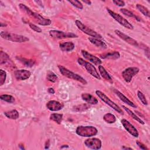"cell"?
<instances>
[{"label":"cell","instance_id":"6da1fadb","mask_svg":"<svg viewBox=\"0 0 150 150\" xmlns=\"http://www.w3.org/2000/svg\"><path fill=\"white\" fill-rule=\"evenodd\" d=\"M19 7L22 11H24L29 16H30L32 19L33 18L34 21L38 24L42 26H48L51 24L52 21L50 19H46L40 14L37 13L35 12H33L29 8H28L25 4H19Z\"/></svg>","mask_w":150,"mask_h":150},{"label":"cell","instance_id":"7a4b0ae2","mask_svg":"<svg viewBox=\"0 0 150 150\" xmlns=\"http://www.w3.org/2000/svg\"><path fill=\"white\" fill-rule=\"evenodd\" d=\"M0 36L4 39L14 42L22 43L29 40V38L26 36L15 34L13 33H10L6 31H1L0 33Z\"/></svg>","mask_w":150,"mask_h":150},{"label":"cell","instance_id":"3957f363","mask_svg":"<svg viewBox=\"0 0 150 150\" xmlns=\"http://www.w3.org/2000/svg\"><path fill=\"white\" fill-rule=\"evenodd\" d=\"M58 68L60 70V72L61 73V74L63 76H64L69 79L77 81L83 84H87V81L83 77H82L81 76L73 73V71L69 70V69H67V68H66L65 67H64L63 66L59 65Z\"/></svg>","mask_w":150,"mask_h":150},{"label":"cell","instance_id":"277c9868","mask_svg":"<svg viewBox=\"0 0 150 150\" xmlns=\"http://www.w3.org/2000/svg\"><path fill=\"white\" fill-rule=\"evenodd\" d=\"M76 134L83 137H90L97 134V129L93 126H79L76 129Z\"/></svg>","mask_w":150,"mask_h":150},{"label":"cell","instance_id":"5b68a950","mask_svg":"<svg viewBox=\"0 0 150 150\" xmlns=\"http://www.w3.org/2000/svg\"><path fill=\"white\" fill-rule=\"evenodd\" d=\"M96 94H97V96L103 101L104 102L105 104H107V105H108L110 107H111L112 109H114L115 111H117V112H118L120 114H123V111L122 110V109L117 104H115L114 101H112V100H111L109 97H108L104 93H103L102 91H100V90H96Z\"/></svg>","mask_w":150,"mask_h":150},{"label":"cell","instance_id":"8992f818","mask_svg":"<svg viewBox=\"0 0 150 150\" xmlns=\"http://www.w3.org/2000/svg\"><path fill=\"white\" fill-rule=\"evenodd\" d=\"M77 62L80 66L84 67L87 70V71L89 74H90L92 76L96 78L97 79H98V80L101 79L100 74L97 72L96 67L94 66L93 64H92L90 62L85 61L84 59L80 57L77 59Z\"/></svg>","mask_w":150,"mask_h":150},{"label":"cell","instance_id":"52a82bcc","mask_svg":"<svg viewBox=\"0 0 150 150\" xmlns=\"http://www.w3.org/2000/svg\"><path fill=\"white\" fill-rule=\"evenodd\" d=\"M107 11L108 14L115 21H116L117 22H118L121 25H122L124 27H125L128 29H130V30H132L134 29L133 25L131 23H130L126 19H125L124 17L121 16L120 14L114 12V11H111V9H110L108 8H107Z\"/></svg>","mask_w":150,"mask_h":150},{"label":"cell","instance_id":"ba28073f","mask_svg":"<svg viewBox=\"0 0 150 150\" xmlns=\"http://www.w3.org/2000/svg\"><path fill=\"white\" fill-rule=\"evenodd\" d=\"M75 24L77 26V27L80 30H81L83 32H84V33H86L93 38H97V39H98L100 40L103 39V36L101 35H100L99 33H98L94 30H93V29L89 28L88 27H87V26H86L79 20H76Z\"/></svg>","mask_w":150,"mask_h":150},{"label":"cell","instance_id":"9c48e42d","mask_svg":"<svg viewBox=\"0 0 150 150\" xmlns=\"http://www.w3.org/2000/svg\"><path fill=\"white\" fill-rule=\"evenodd\" d=\"M50 36L56 39H63L67 38H78V36L71 32H64L63 31L56 30H51L49 31Z\"/></svg>","mask_w":150,"mask_h":150},{"label":"cell","instance_id":"30bf717a","mask_svg":"<svg viewBox=\"0 0 150 150\" xmlns=\"http://www.w3.org/2000/svg\"><path fill=\"white\" fill-rule=\"evenodd\" d=\"M139 71L137 67H129L125 69L122 72V76L127 83H129L132 80V77L135 76Z\"/></svg>","mask_w":150,"mask_h":150},{"label":"cell","instance_id":"8fae6325","mask_svg":"<svg viewBox=\"0 0 150 150\" xmlns=\"http://www.w3.org/2000/svg\"><path fill=\"white\" fill-rule=\"evenodd\" d=\"M85 145L92 149L97 150L100 149L101 148V141L97 138H88L84 141Z\"/></svg>","mask_w":150,"mask_h":150},{"label":"cell","instance_id":"7c38bea8","mask_svg":"<svg viewBox=\"0 0 150 150\" xmlns=\"http://www.w3.org/2000/svg\"><path fill=\"white\" fill-rule=\"evenodd\" d=\"M121 122L122 125H123L124 128L128 131L132 136L134 137L137 138L139 135L138 130L136 129V128L131 124L130 122H129L128 120L125 119H122L121 121Z\"/></svg>","mask_w":150,"mask_h":150},{"label":"cell","instance_id":"4fadbf2b","mask_svg":"<svg viewBox=\"0 0 150 150\" xmlns=\"http://www.w3.org/2000/svg\"><path fill=\"white\" fill-rule=\"evenodd\" d=\"M114 32L120 39H122L125 42L129 44L130 45H132L134 46H137V47L138 46V43L134 39L129 37V36L125 35V33H124L123 32H122L118 30H115Z\"/></svg>","mask_w":150,"mask_h":150},{"label":"cell","instance_id":"5bb4252c","mask_svg":"<svg viewBox=\"0 0 150 150\" xmlns=\"http://www.w3.org/2000/svg\"><path fill=\"white\" fill-rule=\"evenodd\" d=\"M81 54L83 55V56L84 57V59H86V60L91 62L92 63H94V64L97 65V66L100 65L102 63V62L100 59L89 53L86 50H81Z\"/></svg>","mask_w":150,"mask_h":150},{"label":"cell","instance_id":"9a60e30c","mask_svg":"<svg viewBox=\"0 0 150 150\" xmlns=\"http://www.w3.org/2000/svg\"><path fill=\"white\" fill-rule=\"evenodd\" d=\"M46 106L47 108L51 111H57L62 110L64 105L57 101L50 100L46 103Z\"/></svg>","mask_w":150,"mask_h":150},{"label":"cell","instance_id":"2e32d148","mask_svg":"<svg viewBox=\"0 0 150 150\" xmlns=\"http://www.w3.org/2000/svg\"><path fill=\"white\" fill-rule=\"evenodd\" d=\"M14 75L18 80H25L30 77L31 73L29 70L21 69L15 70L14 71Z\"/></svg>","mask_w":150,"mask_h":150},{"label":"cell","instance_id":"e0dca14e","mask_svg":"<svg viewBox=\"0 0 150 150\" xmlns=\"http://www.w3.org/2000/svg\"><path fill=\"white\" fill-rule=\"evenodd\" d=\"M114 93L118 97V98L122 101H123L124 103H126L127 104H128V105L133 107V108H137V106L133 103L132 102L131 100H129L127 97H125L122 93H121L120 91L116 90V89H114Z\"/></svg>","mask_w":150,"mask_h":150},{"label":"cell","instance_id":"ac0fdd59","mask_svg":"<svg viewBox=\"0 0 150 150\" xmlns=\"http://www.w3.org/2000/svg\"><path fill=\"white\" fill-rule=\"evenodd\" d=\"M120 57V53L117 51H112L110 52L104 53L100 55V57L103 59H112V60H116L118 59Z\"/></svg>","mask_w":150,"mask_h":150},{"label":"cell","instance_id":"d6986e66","mask_svg":"<svg viewBox=\"0 0 150 150\" xmlns=\"http://www.w3.org/2000/svg\"><path fill=\"white\" fill-rule=\"evenodd\" d=\"M81 98L84 101L90 104H97L98 103V100L89 93H83Z\"/></svg>","mask_w":150,"mask_h":150},{"label":"cell","instance_id":"ffe728a7","mask_svg":"<svg viewBox=\"0 0 150 150\" xmlns=\"http://www.w3.org/2000/svg\"><path fill=\"white\" fill-rule=\"evenodd\" d=\"M59 47L61 50L63 52H70L74 49V44L71 42H65L60 43Z\"/></svg>","mask_w":150,"mask_h":150},{"label":"cell","instance_id":"44dd1931","mask_svg":"<svg viewBox=\"0 0 150 150\" xmlns=\"http://www.w3.org/2000/svg\"><path fill=\"white\" fill-rule=\"evenodd\" d=\"M88 39L90 42L91 43L96 46L97 47H100L102 49H106L107 47V45L103 41H101L100 39L94 38L93 37L88 38Z\"/></svg>","mask_w":150,"mask_h":150},{"label":"cell","instance_id":"7402d4cb","mask_svg":"<svg viewBox=\"0 0 150 150\" xmlns=\"http://www.w3.org/2000/svg\"><path fill=\"white\" fill-rule=\"evenodd\" d=\"M98 70H99L100 75L104 79H105V80L108 81L111 83L112 82L111 76H110V74L108 73L107 70L105 69V68L103 66L98 65Z\"/></svg>","mask_w":150,"mask_h":150},{"label":"cell","instance_id":"603a6c76","mask_svg":"<svg viewBox=\"0 0 150 150\" xmlns=\"http://www.w3.org/2000/svg\"><path fill=\"white\" fill-rule=\"evenodd\" d=\"M122 107L123 108V109L134 119V120H135V121H137V122H138L139 123H140V124H145V122L139 118V117H138L136 114H135L131 110H129L128 108H127V107H126L125 106H124V105H122Z\"/></svg>","mask_w":150,"mask_h":150},{"label":"cell","instance_id":"cb8c5ba5","mask_svg":"<svg viewBox=\"0 0 150 150\" xmlns=\"http://www.w3.org/2000/svg\"><path fill=\"white\" fill-rule=\"evenodd\" d=\"M4 115L9 119L12 120H16L18 119L19 117V112L16 110H12L9 111H6L4 112Z\"/></svg>","mask_w":150,"mask_h":150},{"label":"cell","instance_id":"d4e9b609","mask_svg":"<svg viewBox=\"0 0 150 150\" xmlns=\"http://www.w3.org/2000/svg\"><path fill=\"white\" fill-rule=\"evenodd\" d=\"M16 59L26 67H32L35 64V61L32 59H28L21 57H16Z\"/></svg>","mask_w":150,"mask_h":150},{"label":"cell","instance_id":"484cf974","mask_svg":"<svg viewBox=\"0 0 150 150\" xmlns=\"http://www.w3.org/2000/svg\"><path fill=\"white\" fill-rule=\"evenodd\" d=\"M104 120L108 123V124H112L116 121V117L115 116L111 114V113H107L103 116Z\"/></svg>","mask_w":150,"mask_h":150},{"label":"cell","instance_id":"4316f807","mask_svg":"<svg viewBox=\"0 0 150 150\" xmlns=\"http://www.w3.org/2000/svg\"><path fill=\"white\" fill-rule=\"evenodd\" d=\"M136 7L138 9V11L142 13L144 16L149 18L150 16V13H149V11L148 10V9L147 8H146L145 6L141 5V4H137L136 5Z\"/></svg>","mask_w":150,"mask_h":150},{"label":"cell","instance_id":"83f0119b","mask_svg":"<svg viewBox=\"0 0 150 150\" xmlns=\"http://www.w3.org/2000/svg\"><path fill=\"white\" fill-rule=\"evenodd\" d=\"M63 118V114H57V113H53L50 116V119L57 124H60L62 121Z\"/></svg>","mask_w":150,"mask_h":150},{"label":"cell","instance_id":"f1b7e54d","mask_svg":"<svg viewBox=\"0 0 150 150\" xmlns=\"http://www.w3.org/2000/svg\"><path fill=\"white\" fill-rule=\"evenodd\" d=\"M120 12H121L122 13H123L124 15H126V16H129V17L134 18H135L138 21H141L140 18H139L138 16H136L133 12H132L131 11H129L128 9H125V8H121V9H120Z\"/></svg>","mask_w":150,"mask_h":150},{"label":"cell","instance_id":"f546056e","mask_svg":"<svg viewBox=\"0 0 150 150\" xmlns=\"http://www.w3.org/2000/svg\"><path fill=\"white\" fill-rule=\"evenodd\" d=\"M10 61V59L9 56L3 51H1L0 52V64H5L7 62Z\"/></svg>","mask_w":150,"mask_h":150},{"label":"cell","instance_id":"4dcf8cb0","mask_svg":"<svg viewBox=\"0 0 150 150\" xmlns=\"http://www.w3.org/2000/svg\"><path fill=\"white\" fill-rule=\"evenodd\" d=\"M46 79L48 81L54 83L57 80L58 77L53 72L49 70L46 74Z\"/></svg>","mask_w":150,"mask_h":150},{"label":"cell","instance_id":"1f68e13d","mask_svg":"<svg viewBox=\"0 0 150 150\" xmlns=\"http://www.w3.org/2000/svg\"><path fill=\"white\" fill-rule=\"evenodd\" d=\"M0 98L1 100L9 103H13L15 100V98L9 94H2L0 96Z\"/></svg>","mask_w":150,"mask_h":150},{"label":"cell","instance_id":"d6a6232c","mask_svg":"<svg viewBox=\"0 0 150 150\" xmlns=\"http://www.w3.org/2000/svg\"><path fill=\"white\" fill-rule=\"evenodd\" d=\"M137 96L144 105H146L148 104V101H147L144 94L142 92H141L140 91H137Z\"/></svg>","mask_w":150,"mask_h":150},{"label":"cell","instance_id":"836d02e7","mask_svg":"<svg viewBox=\"0 0 150 150\" xmlns=\"http://www.w3.org/2000/svg\"><path fill=\"white\" fill-rule=\"evenodd\" d=\"M6 78V73L2 69L0 70V86H2Z\"/></svg>","mask_w":150,"mask_h":150},{"label":"cell","instance_id":"e575fe53","mask_svg":"<svg viewBox=\"0 0 150 150\" xmlns=\"http://www.w3.org/2000/svg\"><path fill=\"white\" fill-rule=\"evenodd\" d=\"M68 2L69 3H70L73 6L77 8L78 9H82L83 8V5L81 4V2L79 1H76V0H74V1H68Z\"/></svg>","mask_w":150,"mask_h":150},{"label":"cell","instance_id":"d590c367","mask_svg":"<svg viewBox=\"0 0 150 150\" xmlns=\"http://www.w3.org/2000/svg\"><path fill=\"white\" fill-rule=\"evenodd\" d=\"M29 26L31 29H32L33 30H34L38 33H40L42 32V30L41 29V28H40L39 27H38V26H36V25H35L33 23H29Z\"/></svg>","mask_w":150,"mask_h":150},{"label":"cell","instance_id":"8d00e7d4","mask_svg":"<svg viewBox=\"0 0 150 150\" xmlns=\"http://www.w3.org/2000/svg\"><path fill=\"white\" fill-rule=\"evenodd\" d=\"M113 3L118 6H124L125 5V2L123 1H120V0H114Z\"/></svg>","mask_w":150,"mask_h":150},{"label":"cell","instance_id":"74e56055","mask_svg":"<svg viewBox=\"0 0 150 150\" xmlns=\"http://www.w3.org/2000/svg\"><path fill=\"white\" fill-rule=\"evenodd\" d=\"M137 145L141 149H144V150H148V148L145 145H144L142 143H141V142L137 141Z\"/></svg>","mask_w":150,"mask_h":150},{"label":"cell","instance_id":"f35d334b","mask_svg":"<svg viewBox=\"0 0 150 150\" xmlns=\"http://www.w3.org/2000/svg\"><path fill=\"white\" fill-rule=\"evenodd\" d=\"M48 92L50 93V94H54V90L53 88H48Z\"/></svg>","mask_w":150,"mask_h":150},{"label":"cell","instance_id":"ab89813d","mask_svg":"<svg viewBox=\"0 0 150 150\" xmlns=\"http://www.w3.org/2000/svg\"><path fill=\"white\" fill-rule=\"evenodd\" d=\"M83 2L86 3V4H88V5H91V2L90 1H89V0H88V1L84 0V1H83Z\"/></svg>","mask_w":150,"mask_h":150},{"label":"cell","instance_id":"60d3db41","mask_svg":"<svg viewBox=\"0 0 150 150\" xmlns=\"http://www.w3.org/2000/svg\"><path fill=\"white\" fill-rule=\"evenodd\" d=\"M122 148V149H132V148H131V147H125V146H123Z\"/></svg>","mask_w":150,"mask_h":150}]
</instances>
